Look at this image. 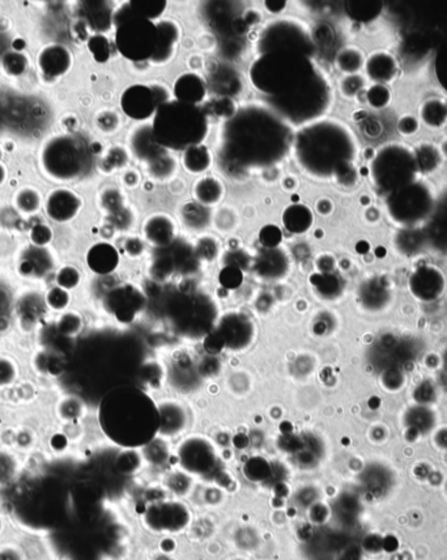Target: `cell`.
<instances>
[{
    "label": "cell",
    "mask_w": 447,
    "mask_h": 560,
    "mask_svg": "<svg viewBox=\"0 0 447 560\" xmlns=\"http://www.w3.org/2000/svg\"><path fill=\"white\" fill-rule=\"evenodd\" d=\"M409 288L420 300H434L445 290V278L437 268H419L409 280Z\"/></svg>",
    "instance_id": "cell-17"
},
{
    "label": "cell",
    "mask_w": 447,
    "mask_h": 560,
    "mask_svg": "<svg viewBox=\"0 0 447 560\" xmlns=\"http://www.w3.org/2000/svg\"><path fill=\"white\" fill-rule=\"evenodd\" d=\"M16 364L9 358H0V386L12 384L17 378Z\"/></svg>",
    "instance_id": "cell-50"
},
{
    "label": "cell",
    "mask_w": 447,
    "mask_h": 560,
    "mask_svg": "<svg viewBox=\"0 0 447 560\" xmlns=\"http://www.w3.org/2000/svg\"><path fill=\"white\" fill-rule=\"evenodd\" d=\"M136 16L152 20L162 15L166 9V1L164 0H135L128 3Z\"/></svg>",
    "instance_id": "cell-32"
},
{
    "label": "cell",
    "mask_w": 447,
    "mask_h": 560,
    "mask_svg": "<svg viewBox=\"0 0 447 560\" xmlns=\"http://www.w3.org/2000/svg\"><path fill=\"white\" fill-rule=\"evenodd\" d=\"M0 560H24L23 552L15 546L0 547Z\"/></svg>",
    "instance_id": "cell-54"
},
{
    "label": "cell",
    "mask_w": 447,
    "mask_h": 560,
    "mask_svg": "<svg viewBox=\"0 0 447 560\" xmlns=\"http://www.w3.org/2000/svg\"><path fill=\"white\" fill-rule=\"evenodd\" d=\"M131 148L136 158L147 160L149 163L162 153V147L158 144L153 128L149 125L140 126L133 131Z\"/></svg>",
    "instance_id": "cell-23"
},
{
    "label": "cell",
    "mask_w": 447,
    "mask_h": 560,
    "mask_svg": "<svg viewBox=\"0 0 447 560\" xmlns=\"http://www.w3.org/2000/svg\"><path fill=\"white\" fill-rule=\"evenodd\" d=\"M182 163L187 172L199 175L206 172L211 165V153L203 144L192 146L183 152Z\"/></svg>",
    "instance_id": "cell-30"
},
{
    "label": "cell",
    "mask_w": 447,
    "mask_h": 560,
    "mask_svg": "<svg viewBox=\"0 0 447 560\" xmlns=\"http://www.w3.org/2000/svg\"><path fill=\"white\" fill-rule=\"evenodd\" d=\"M83 207V201L79 194L60 187L50 192L45 202L46 215L55 223H68L74 220Z\"/></svg>",
    "instance_id": "cell-13"
},
{
    "label": "cell",
    "mask_w": 447,
    "mask_h": 560,
    "mask_svg": "<svg viewBox=\"0 0 447 560\" xmlns=\"http://www.w3.org/2000/svg\"><path fill=\"white\" fill-rule=\"evenodd\" d=\"M144 234L149 243L158 248H166L173 243L175 226L173 220L166 215H155L144 226Z\"/></svg>",
    "instance_id": "cell-24"
},
{
    "label": "cell",
    "mask_w": 447,
    "mask_h": 560,
    "mask_svg": "<svg viewBox=\"0 0 447 560\" xmlns=\"http://www.w3.org/2000/svg\"><path fill=\"white\" fill-rule=\"evenodd\" d=\"M421 117L426 125L431 127H441L446 123L447 106L438 100L425 102L421 109Z\"/></svg>",
    "instance_id": "cell-31"
},
{
    "label": "cell",
    "mask_w": 447,
    "mask_h": 560,
    "mask_svg": "<svg viewBox=\"0 0 447 560\" xmlns=\"http://www.w3.org/2000/svg\"><path fill=\"white\" fill-rule=\"evenodd\" d=\"M126 249L128 251V254H131V256H138V254H140L141 251H143V245H141L139 240L133 238V240H128V241H127V243H126Z\"/></svg>",
    "instance_id": "cell-58"
},
{
    "label": "cell",
    "mask_w": 447,
    "mask_h": 560,
    "mask_svg": "<svg viewBox=\"0 0 447 560\" xmlns=\"http://www.w3.org/2000/svg\"><path fill=\"white\" fill-rule=\"evenodd\" d=\"M0 159H1V150H0Z\"/></svg>",
    "instance_id": "cell-62"
},
{
    "label": "cell",
    "mask_w": 447,
    "mask_h": 560,
    "mask_svg": "<svg viewBox=\"0 0 447 560\" xmlns=\"http://www.w3.org/2000/svg\"><path fill=\"white\" fill-rule=\"evenodd\" d=\"M6 177H7V170H6L4 165L0 163V185L6 181Z\"/></svg>",
    "instance_id": "cell-60"
},
{
    "label": "cell",
    "mask_w": 447,
    "mask_h": 560,
    "mask_svg": "<svg viewBox=\"0 0 447 560\" xmlns=\"http://www.w3.org/2000/svg\"><path fill=\"white\" fill-rule=\"evenodd\" d=\"M119 263V254L108 243H94L87 253V265L97 275L111 274Z\"/></svg>",
    "instance_id": "cell-19"
},
{
    "label": "cell",
    "mask_w": 447,
    "mask_h": 560,
    "mask_svg": "<svg viewBox=\"0 0 447 560\" xmlns=\"http://www.w3.org/2000/svg\"><path fill=\"white\" fill-rule=\"evenodd\" d=\"M184 223L191 228H204L208 224L207 207L199 203H189L183 207L182 211Z\"/></svg>",
    "instance_id": "cell-35"
},
{
    "label": "cell",
    "mask_w": 447,
    "mask_h": 560,
    "mask_svg": "<svg viewBox=\"0 0 447 560\" xmlns=\"http://www.w3.org/2000/svg\"><path fill=\"white\" fill-rule=\"evenodd\" d=\"M55 280H57L58 287L66 290V291H71L80 285L82 275H80V271L74 266H63V268H59Z\"/></svg>",
    "instance_id": "cell-41"
},
{
    "label": "cell",
    "mask_w": 447,
    "mask_h": 560,
    "mask_svg": "<svg viewBox=\"0 0 447 560\" xmlns=\"http://www.w3.org/2000/svg\"><path fill=\"white\" fill-rule=\"evenodd\" d=\"M311 283L316 287V290L322 293L326 297H332L336 293L340 292L339 279L331 273L327 274H316L311 276Z\"/></svg>",
    "instance_id": "cell-39"
},
{
    "label": "cell",
    "mask_w": 447,
    "mask_h": 560,
    "mask_svg": "<svg viewBox=\"0 0 447 560\" xmlns=\"http://www.w3.org/2000/svg\"><path fill=\"white\" fill-rule=\"evenodd\" d=\"M265 6L273 13H277V12H280V11L285 9L287 3L285 1H265Z\"/></svg>",
    "instance_id": "cell-59"
},
{
    "label": "cell",
    "mask_w": 447,
    "mask_h": 560,
    "mask_svg": "<svg viewBox=\"0 0 447 560\" xmlns=\"http://www.w3.org/2000/svg\"><path fill=\"white\" fill-rule=\"evenodd\" d=\"M72 62L74 57L71 51L59 43H53L43 48L38 54V67L43 75L51 79L67 74L72 66Z\"/></svg>",
    "instance_id": "cell-16"
},
{
    "label": "cell",
    "mask_w": 447,
    "mask_h": 560,
    "mask_svg": "<svg viewBox=\"0 0 447 560\" xmlns=\"http://www.w3.org/2000/svg\"><path fill=\"white\" fill-rule=\"evenodd\" d=\"M217 333L221 336L225 347L238 350L246 348L251 343L254 327L245 316L232 313L221 319Z\"/></svg>",
    "instance_id": "cell-15"
},
{
    "label": "cell",
    "mask_w": 447,
    "mask_h": 560,
    "mask_svg": "<svg viewBox=\"0 0 447 560\" xmlns=\"http://www.w3.org/2000/svg\"><path fill=\"white\" fill-rule=\"evenodd\" d=\"M144 448V456L145 459L155 463V465H160L164 463L166 459H167V448L165 444L160 441L158 439H153L150 443L147 444Z\"/></svg>",
    "instance_id": "cell-43"
},
{
    "label": "cell",
    "mask_w": 447,
    "mask_h": 560,
    "mask_svg": "<svg viewBox=\"0 0 447 560\" xmlns=\"http://www.w3.org/2000/svg\"><path fill=\"white\" fill-rule=\"evenodd\" d=\"M419 172L429 173L434 170L439 163L438 150H436L431 144H424L419 150L414 153Z\"/></svg>",
    "instance_id": "cell-34"
},
{
    "label": "cell",
    "mask_w": 447,
    "mask_h": 560,
    "mask_svg": "<svg viewBox=\"0 0 447 560\" xmlns=\"http://www.w3.org/2000/svg\"><path fill=\"white\" fill-rule=\"evenodd\" d=\"M4 530H6V524H4V521H3V519L0 517V535L4 533Z\"/></svg>",
    "instance_id": "cell-61"
},
{
    "label": "cell",
    "mask_w": 447,
    "mask_h": 560,
    "mask_svg": "<svg viewBox=\"0 0 447 560\" xmlns=\"http://www.w3.org/2000/svg\"><path fill=\"white\" fill-rule=\"evenodd\" d=\"M46 302L45 297L42 299L38 296V293H28L18 302V308L21 312V316L29 319H34L43 313Z\"/></svg>",
    "instance_id": "cell-37"
},
{
    "label": "cell",
    "mask_w": 447,
    "mask_h": 560,
    "mask_svg": "<svg viewBox=\"0 0 447 560\" xmlns=\"http://www.w3.org/2000/svg\"><path fill=\"white\" fill-rule=\"evenodd\" d=\"M257 270L259 275L265 278H279L284 275L288 270V258L287 256L276 249H265L257 262Z\"/></svg>",
    "instance_id": "cell-27"
},
{
    "label": "cell",
    "mask_w": 447,
    "mask_h": 560,
    "mask_svg": "<svg viewBox=\"0 0 447 560\" xmlns=\"http://www.w3.org/2000/svg\"><path fill=\"white\" fill-rule=\"evenodd\" d=\"M363 79L360 76H349L341 85L343 93H346L347 96H353L355 93L358 92L363 88Z\"/></svg>",
    "instance_id": "cell-52"
},
{
    "label": "cell",
    "mask_w": 447,
    "mask_h": 560,
    "mask_svg": "<svg viewBox=\"0 0 447 560\" xmlns=\"http://www.w3.org/2000/svg\"><path fill=\"white\" fill-rule=\"evenodd\" d=\"M224 192L225 189L223 184L212 177L202 178L194 187L195 199L204 207H211L220 203L223 199Z\"/></svg>",
    "instance_id": "cell-28"
},
{
    "label": "cell",
    "mask_w": 447,
    "mask_h": 560,
    "mask_svg": "<svg viewBox=\"0 0 447 560\" xmlns=\"http://www.w3.org/2000/svg\"><path fill=\"white\" fill-rule=\"evenodd\" d=\"M54 266L53 256L46 248L32 245L23 254L20 262V271L25 276H42Z\"/></svg>",
    "instance_id": "cell-22"
},
{
    "label": "cell",
    "mask_w": 447,
    "mask_h": 560,
    "mask_svg": "<svg viewBox=\"0 0 447 560\" xmlns=\"http://www.w3.org/2000/svg\"><path fill=\"white\" fill-rule=\"evenodd\" d=\"M242 279H243V276H242L241 268L234 266V265H228L220 273V283L228 290H234V288L240 287Z\"/></svg>",
    "instance_id": "cell-45"
},
{
    "label": "cell",
    "mask_w": 447,
    "mask_h": 560,
    "mask_svg": "<svg viewBox=\"0 0 447 560\" xmlns=\"http://www.w3.org/2000/svg\"><path fill=\"white\" fill-rule=\"evenodd\" d=\"M149 167H150L153 176L164 178V177L173 173V170L175 169V163L165 153H161L156 159L150 161Z\"/></svg>",
    "instance_id": "cell-44"
},
{
    "label": "cell",
    "mask_w": 447,
    "mask_h": 560,
    "mask_svg": "<svg viewBox=\"0 0 447 560\" xmlns=\"http://www.w3.org/2000/svg\"><path fill=\"white\" fill-rule=\"evenodd\" d=\"M356 138L339 121H321L307 126L298 134L296 156L313 176H336L341 169L353 165Z\"/></svg>",
    "instance_id": "cell-3"
},
{
    "label": "cell",
    "mask_w": 447,
    "mask_h": 560,
    "mask_svg": "<svg viewBox=\"0 0 447 560\" xmlns=\"http://www.w3.org/2000/svg\"><path fill=\"white\" fill-rule=\"evenodd\" d=\"M158 101V94L152 88L145 85H133L124 91L121 104L128 117L144 121L156 113Z\"/></svg>",
    "instance_id": "cell-12"
},
{
    "label": "cell",
    "mask_w": 447,
    "mask_h": 560,
    "mask_svg": "<svg viewBox=\"0 0 447 560\" xmlns=\"http://www.w3.org/2000/svg\"><path fill=\"white\" fill-rule=\"evenodd\" d=\"M15 202L18 211L25 215H32L41 209L42 199L40 192L29 187L17 192Z\"/></svg>",
    "instance_id": "cell-33"
},
{
    "label": "cell",
    "mask_w": 447,
    "mask_h": 560,
    "mask_svg": "<svg viewBox=\"0 0 447 560\" xmlns=\"http://www.w3.org/2000/svg\"><path fill=\"white\" fill-rule=\"evenodd\" d=\"M84 15L89 26L96 31H106L111 24V9L105 1H87L84 3Z\"/></svg>",
    "instance_id": "cell-29"
},
{
    "label": "cell",
    "mask_w": 447,
    "mask_h": 560,
    "mask_svg": "<svg viewBox=\"0 0 447 560\" xmlns=\"http://www.w3.org/2000/svg\"><path fill=\"white\" fill-rule=\"evenodd\" d=\"M40 165L54 180H76L89 167V150L80 138L58 135L43 144L40 150Z\"/></svg>",
    "instance_id": "cell-6"
},
{
    "label": "cell",
    "mask_w": 447,
    "mask_h": 560,
    "mask_svg": "<svg viewBox=\"0 0 447 560\" xmlns=\"http://www.w3.org/2000/svg\"><path fill=\"white\" fill-rule=\"evenodd\" d=\"M370 173L375 187L391 195L414 184L419 168L412 150L403 144L392 143L377 152L370 165Z\"/></svg>",
    "instance_id": "cell-7"
},
{
    "label": "cell",
    "mask_w": 447,
    "mask_h": 560,
    "mask_svg": "<svg viewBox=\"0 0 447 560\" xmlns=\"http://www.w3.org/2000/svg\"><path fill=\"white\" fill-rule=\"evenodd\" d=\"M149 527L160 532H178L187 525L189 512L180 503H161L149 508Z\"/></svg>",
    "instance_id": "cell-14"
},
{
    "label": "cell",
    "mask_w": 447,
    "mask_h": 560,
    "mask_svg": "<svg viewBox=\"0 0 447 560\" xmlns=\"http://www.w3.org/2000/svg\"><path fill=\"white\" fill-rule=\"evenodd\" d=\"M307 55L288 51L265 53L251 67V80L271 100L296 92L318 76Z\"/></svg>",
    "instance_id": "cell-4"
},
{
    "label": "cell",
    "mask_w": 447,
    "mask_h": 560,
    "mask_svg": "<svg viewBox=\"0 0 447 560\" xmlns=\"http://www.w3.org/2000/svg\"><path fill=\"white\" fill-rule=\"evenodd\" d=\"M160 412V429L158 434L162 436H175L182 432L186 426V412L177 402H162L158 405Z\"/></svg>",
    "instance_id": "cell-20"
},
{
    "label": "cell",
    "mask_w": 447,
    "mask_h": 560,
    "mask_svg": "<svg viewBox=\"0 0 447 560\" xmlns=\"http://www.w3.org/2000/svg\"><path fill=\"white\" fill-rule=\"evenodd\" d=\"M99 427L113 443L133 449L150 443L160 429L158 406L136 388H116L99 407Z\"/></svg>",
    "instance_id": "cell-2"
},
{
    "label": "cell",
    "mask_w": 447,
    "mask_h": 560,
    "mask_svg": "<svg viewBox=\"0 0 447 560\" xmlns=\"http://www.w3.org/2000/svg\"><path fill=\"white\" fill-rule=\"evenodd\" d=\"M89 50L92 54L94 55V58L99 60V62H105L110 55V50H109V42L104 35H94L89 40Z\"/></svg>",
    "instance_id": "cell-51"
},
{
    "label": "cell",
    "mask_w": 447,
    "mask_h": 560,
    "mask_svg": "<svg viewBox=\"0 0 447 560\" xmlns=\"http://www.w3.org/2000/svg\"><path fill=\"white\" fill-rule=\"evenodd\" d=\"M152 128L161 147L187 150L206 138L207 119L197 105L169 101L158 105Z\"/></svg>",
    "instance_id": "cell-5"
},
{
    "label": "cell",
    "mask_w": 447,
    "mask_h": 560,
    "mask_svg": "<svg viewBox=\"0 0 447 560\" xmlns=\"http://www.w3.org/2000/svg\"><path fill=\"white\" fill-rule=\"evenodd\" d=\"M397 549H399V541L395 535H386L385 538H382V550L383 551L392 554V552H397Z\"/></svg>",
    "instance_id": "cell-56"
},
{
    "label": "cell",
    "mask_w": 447,
    "mask_h": 560,
    "mask_svg": "<svg viewBox=\"0 0 447 560\" xmlns=\"http://www.w3.org/2000/svg\"><path fill=\"white\" fill-rule=\"evenodd\" d=\"M243 473L246 474V477L253 482H260L265 481L267 478L271 476L272 468L270 466V463L262 459V457H254L248 461V463L243 468Z\"/></svg>",
    "instance_id": "cell-38"
},
{
    "label": "cell",
    "mask_w": 447,
    "mask_h": 560,
    "mask_svg": "<svg viewBox=\"0 0 447 560\" xmlns=\"http://www.w3.org/2000/svg\"><path fill=\"white\" fill-rule=\"evenodd\" d=\"M156 26H158V48L150 60L158 65H164L170 60L177 50L181 32L178 26L170 20H162Z\"/></svg>",
    "instance_id": "cell-18"
},
{
    "label": "cell",
    "mask_w": 447,
    "mask_h": 560,
    "mask_svg": "<svg viewBox=\"0 0 447 560\" xmlns=\"http://www.w3.org/2000/svg\"><path fill=\"white\" fill-rule=\"evenodd\" d=\"M417 121L411 116H406L399 121V130L402 131V134L412 135L417 130Z\"/></svg>",
    "instance_id": "cell-55"
},
{
    "label": "cell",
    "mask_w": 447,
    "mask_h": 560,
    "mask_svg": "<svg viewBox=\"0 0 447 560\" xmlns=\"http://www.w3.org/2000/svg\"><path fill=\"white\" fill-rule=\"evenodd\" d=\"M259 48L263 54L288 51L309 55V51L313 49V43L310 35L302 26L292 21H277L263 32Z\"/></svg>",
    "instance_id": "cell-9"
},
{
    "label": "cell",
    "mask_w": 447,
    "mask_h": 560,
    "mask_svg": "<svg viewBox=\"0 0 447 560\" xmlns=\"http://www.w3.org/2000/svg\"><path fill=\"white\" fill-rule=\"evenodd\" d=\"M199 254L206 260H214L217 254V245L212 240H202L198 246Z\"/></svg>",
    "instance_id": "cell-53"
},
{
    "label": "cell",
    "mask_w": 447,
    "mask_h": 560,
    "mask_svg": "<svg viewBox=\"0 0 447 560\" xmlns=\"http://www.w3.org/2000/svg\"><path fill=\"white\" fill-rule=\"evenodd\" d=\"M31 241L34 246L46 248L53 241V229L48 224H37L31 229Z\"/></svg>",
    "instance_id": "cell-47"
},
{
    "label": "cell",
    "mask_w": 447,
    "mask_h": 560,
    "mask_svg": "<svg viewBox=\"0 0 447 560\" xmlns=\"http://www.w3.org/2000/svg\"><path fill=\"white\" fill-rule=\"evenodd\" d=\"M313 223V212L304 204H292L284 211L282 224L290 234H305L311 228Z\"/></svg>",
    "instance_id": "cell-26"
},
{
    "label": "cell",
    "mask_w": 447,
    "mask_h": 560,
    "mask_svg": "<svg viewBox=\"0 0 447 560\" xmlns=\"http://www.w3.org/2000/svg\"><path fill=\"white\" fill-rule=\"evenodd\" d=\"M50 444H51L53 449H55V451H63V449L66 448L67 437L65 435H60V434L54 435Z\"/></svg>",
    "instance_id": "cell-57"
},
{
    "label": "cell",
    "mask_w": 447,
    "mask_h": 560,
    "mask_svg": "<svg viewBox=\"0 0 447 560\" xmlns=\"http://www.w3.org/2000/svg\"><path fill=\"white\" fill-rule=\"evenodd\" d=\"M180 463L191 474H208L216 466L214 445L203 437H190L184 440L178 451Z\"/></svg>",
    "instance_id": "cell-11"
},
{
    "label": "cell",
    "mask_w": 447,
    "mask_h": 560,
    "mask_svg": "<svg viewBox=\"0 0 447 560\" xmlns=\"http://www.w3.org/2000/svg\"><path fill=\"white\" fill-rule=\"evenodd\" d=\"M116 42L118 50L130 60L140 62L152 59L158 48V26L150 20L136 16L127 3L116 12Z\"/></svg>",
    "instance_id": "cell-8"
},
{
    "label": "cell",
    "mask_w": 447,
    "mask_h": 560,
    "mask_svg": "<svg viewBox=\"0 0 447 560\" xmlns=\"http://www.w3.org/2000/svg\"><path fill=\"white\" fill-rule=\"evenodd\" d=\"M57 326L62 334L67 335V336H74L82 330L83 321L77 313L67 312L60 316Z\"/></svg>",
    "instance_id": "cell-42"
},
{
    "label": "cell",
    "mask_w": 447,
    "mask_h": 560,
    "mask_svg": "<svg viewBox=\"0 0 447 560\" xmlns=\"http://www.w3.org/2000/svg\"><path fill=\"white\" fill-rule=\"evenodd\" d=\"M363 65H364L363 54H361V51L357 50L356 48H347V49L340 51V54L338 55V66L344 72L355 74Z\"/></svg>",
    "instance_id": "cell-36"
},
{
    "label": "cell",
    "mask_w": 447,
    "mask_h": 560,
    "mask_svg": "<svg viewBox=\"0 0 447 560\" xmlns=\"http://www.w3.org/2000/svg\"><path fill=\"white\" fill-rule=\"evenodd\" d=\"M45 302L46 307H49L50 309L55 310V312H62V310L67 309L70 302H71V296H70V291H66L60 287H54L51 288L49 292L46 293L45 296Z\"/></svg>",
    "instance_id": "cell-40"
},
{
    "label": "cell",
    "mask_w": 447,
    "mask_h": 560,
    "mask_svg": "<svg viewBox=\"0 0 447 560\" xmlns=\"http://www.w3.org/2000/svg\"><path fill=\"white\" fill-rule=\"evenodd\" d=\"M282 234L280 229L276 226H265L262 228L259 234L260 243L265 249H276L279 243H282Z\"/></svg>",
    "instance_id": "cell-46"
},
{
    "label": "cell",
    "mask_w": 447,
    "mask_h": 560,
    "mask_svg": "<svg viewBox=\"0 0 447 560\" xmlns=\"http://www.w3.org/2000/svg\"><path fill=\"white\" fill-rule=\"evenodd\" d=\"M3 67L9 75H21L26 68V60L23 55L17 53H9L3 58Z\"/></svg>",
    "instance_id": "cell-48"
},
{
    "label": "cell",
    "mask_w": 447,
    "mask_h": 560,
    "mask_svg": "<svg viewBox=\"0 0 447 560\" xmlns=\"http://www.w3.org/2000/svg\"><path fill=\"white\" fill-rule=\"evenodd\" d=\"M431 197L424 184H411L390 195L391 216L399 223H416L429 214Z\"/></svg>",
    "instance_id": "cell-10"
},
{
    "label": "cell",
    "mask_w": 447,
    "mask_h": 560,
    "mask_svg": "<svg viewBox=\"0 0 447 560\" xmlns=\"http://www.w3.org/2000/svg\"><path fill=\"white\" fill-rule=\"evenodd\" d=\"M207 88L203 79L197 74H183L174 84V94L177 101L197 105L206 97Z\"/></svg>",
    "instance_id": "cell-21"
},
{
    "label": "cell",
    "mask_w": 447,
    "mask_h": 560,
    "mask_svg": "<svg viewBox=\"0 0 447 560\" xmlns=\"http://www.w3.org/2000/svg\"><path fill=\"white\" fill-rule=\"evenodd\" d=\"M366 72L369 77L378 84L387 83L394 76L397 75V63L387 53H374L370 58L368 59Z\"/></svg>",
    "instance_id": "cell-25"
},
{
    "label": "cell",
    "mask_w": 447,
    "mask_h": 560,
    "mask_svg": "<svg viewBox=\"0 0 447 560\" xmlns=\"http://www.w3.org/2000/svg\"><path fill=\"white\" fill-rule=\"evenodd\" d=\"M288 143V127L267 110H241L224 131L225 156L243 167L268 165L282 159Z\"/></svg>",
    "instance_id": "cell-1"
},
{
    "label": "cell",
    "mask_w": 447,
    "mask_h": 560,
    "mask_svg": "<svg viewBox=\"0 0 447 560\" xmlns=\"http://www.w3.org/2000/svg\"><path fill=\"white\" fill-rule=\"evenodd\" d=\"M390 97L389 89L382 84L374 85L368 92V101L374 108L386 106L390 102Z\"/></svg>",
    "instance_id": "cell-49"
}]
</instances>
